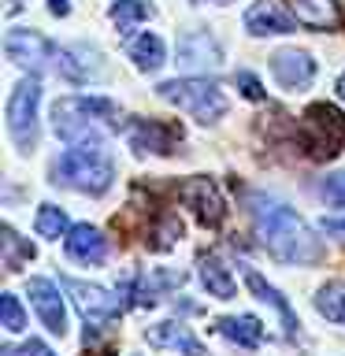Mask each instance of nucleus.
<instances>
[{
  "label": "nucleus",
  "instance_id": "obj_1",
  "mask_svg": "<svg viewBox=\"0 0 345 356\" xmlns=\"http://www.w3.org/2000/svg\"><path fill=\"white\" fill-rule=\"evenodd\" d=\"M249 211H252L256 238H260L267 245V252H275L282 264H316L323 256L319 238L308 230V222L289 204L256 193V197H249Z\"/></svg>",
  "mask_w": 345,
  "mask_h": 356
},
{
  "label": "nucleus",
  "instance_id": "obj_2",
  "mask_svg": "<svg viewBox=\"0 0 345 356\" xmlns=\"http://www.w3.org/2000/svg\"><path fill=\"white\" fill-rule=\"evenodd\" d=\"M111 178H115V163H111V156L100 149V141L71 145V149L52 163V182L56 186L78 189V193H89V197L108 193Z\"/></svg>",
  "mask_w": 345,
  "mask_h": 356
},
{
  "label": "nucleus",
  "instance_id": "obj_3",
  "mask_svg": "<svg viewBox=\"0 0 345 356\" xmlns=\"http://www.w3.org/2000/svg\"><path fill=\"white\" fill-rule=\"evenodd\" d=\"M115 115H119V108L104 97H63L52 104V127L71 145H86L89 138L97 141L93 127L100 119H115Z\"/></svg>",
  "mask_w": 345,
  "mask_h": 356
},
{
  "label": "nucleus",
  "instance_id": "obj_4",
  "mask_svg": "<svg viewBox=\"0 0 345 356\" xmlns=\"http://www.w3.org/2000/svg\"><path fill=\"white\" fill-rule=\"evenodd\" d=\"M160 100L167 104L189 111L197 122H216L219 115H227V97H223V89L216 82H208V78H175V82H163L160 89Z\"/></svg>",
  "mask_w": 345,
  "mask_h": 356
},
{
  "label": "nucleus",
  "instance_id": "obj_5",
  "mask_svg": "<svg viewBox=\"0 0 345 356\" xmlns=\"http://www.w3.org/2000/svg\"><path fill=\"white\" fill-rule=\"evenodd\" d=\"M38 104H41L38 78H22L8 97V134L22 152L38 149Z\"/></svg>",
  "mask_w": 345,
  "mask_h": 356
},
{
  "label": "nucleus",
  "instance_id": "obj_6",
  "mask_svg": "<svg viewBox=\"0 0 345 356\" xmlns=\"http://www.w3.org/2000/svg\"><path fill=\"white\" fill-rule=\"evenodd\" d=\"M305 145L316 160H330L345 145V115L330 104H312L305 111Z\"/></svg>",
  "mask_w": 345,
  "mask_h": 356
},
{
  "label": "nucleus",
  "instance_id": "obj_7",
  "mask_svg": "<svg viewBox=\"0 0 345 356\" xmlns=\"http://www.w3.org/2000/svg\"><path fill=\"white\" fill-rule=\"evenodd\" d=\"M63 289L71 293L78 316L86 319V330H104L108 323H115L122 316V297L108 293L104 286H89L78 278H63Z\"/></svg>",
  "mask_w": 345,
  "mask_h": 356
},
{
  "label": "nucleus",
  "instance_id": "obj_8",
  "mask_svg": "<svg viewBox=\"0 0 345 356\" xmlns=\"http://www.w3.org/2000/svg\"><path fill=\"white\" fill-rule=\"evenodd\" d=\"M4 52H8V60L11 63H19V67H30V71H45L49 63H56V44L45 38V33L38 30H8V38H4Z\"/></svg>",
  "mask_w": 345,
  "mask_h": 356
},
{
  "label": "nucleus",
  "instance_id": "obj_9",
  "mask_svg": "<svg viewBox=\"0 0 345 356\" xmlns=\"http://www.w3.org/2000/svg\"><path fill=\"white\" fill-rule=\"evenodd\" d=\"M127 138L138 152H175V145L182 141V127H171V122L160 119H130L127 122Z\"/></svg>",
  "mask_w": 345,
  "mask_h": 356
},
{
  "label": "nucleus",
  "instance_id": "obj_10",
  "mask_svg": "<svg viewBox=\"0 0 345 356\" xmlns=\"http://www.w3.org/2000/svg\"><path fill=\"white\" fill-rule=\"evenodd\" d=\"M178 197H182L186 204L197 211V219L211 230L223 222V216H227V204H223V197H219V189L211 178H189V182L178 189Z\"/></svg>",
  "mask_w": 345,
  "mask_h": 356
},
{
  "label": "nucleus",
  "instance_id": "obj_11",
  "mask_svg": "<svg viewBox=\"0 0 345 356\" xmlns=\"http://www.w3.org/2000/svg\"><path fill=\"white\" fill-rule=\"evenodd\" d=\"M271 74L282 89H308L312 78H316V60L308 52H297V49H278L271 56Z\"/></svg>",
  "mask_w": 345,
  "mask_h": 356
},
{
  "label": "nucleus",
  "instance_id": "obj_12",
  "mask_svg": "<svg viewBox=\"0 0 345 356\" xmlns=\"http://www.w3.org/2000/svg\"><path fill=\"white\" fill-rule=\"evenodd\" d=\"M178 63L186 67V71H216L223 63V52L211 33L204 30H189L182 33V41H178Z\"/></svg>",
  "mask_w": 345,
  "mask_h": 356
},
{
  "label": "nucleus",
  "instance_id": "obj_13",
  "mask_svg": "<svg viewBox=\"0 0 345 356\" xmlns=\"http://www.w3.org/2000/svg\"><path fill=\"white\" fill-rule=\"evenodd\" d=\"M26 293H30V305L38 308L41 323L49 327L52 334H67V308H63V297L60 289H56L52 282H45V278H30L26 282Z\"/></svg>",
  "mask_w": 345,
  "mask_h": 356
},
{
  "label": "nucleus",
  "instance_id": "obj_14",
  "mask_svg": "<svg viewBox=\"0 0 345 356\" xmlns=\"http://www.w3.org/2000/svg\"><path fill=\"white\" fill-rule=\"evenodd\" d=\"M67 256L78 264H86V267H97V264H104V256H108V241H104V234H100L97 227H89V222H78V227H71V234H67Z\"/></svg>",
  "mask_w": 345,
  "mask_h": 356
},
{
  "label": "nucleus",
  "instance_id": "obj_15",
  "mask_svg": "<svg viewBox=\"0 0 345 356\" xmlns=\"http://www.w3.org/2000/svg\"><path fill=\"white\" fill-rule=\"evenodd\" d=\"M294 11L297 26L308 30H338L342 26V8L338 0H286Z\"/></svg>",
  "mask_w": 345,
  "mask_h": 356
},
{
  "label": "nucleus",
  "instance_id": "obj_16",
  "mask_svg": "<svg viewBox=\"0 0 345 356\" xmlns=\"http://www.w3.org/2000/svg\"><path fill=\"white\" fill-rule=\"evenodd\" d=\"M145 341L156 345V349H178L182 356H208V349L182 327V323H156V327L145 330Z\"/></svg>",
  "mask_w": 345,
  "mask_h": 356
},
{
  "label": "nucleus",
  "instance_id": "obj_17",
  "mask_svg": "<svg viewBox=\"0 0 345 356\" xmlns=\"http://www.w3.org/2000/svg\"><path fill=\"white\" fill-rule=\"evenodd\" d=\"M241 278H245V286L256 293V300H264V305H271L278 316H282V327H286V338H297V330H300V323L294 316V308L286 305V297L278 293V289L271 282H264V275L260 271H252V267H241Z\"/></svg>",
  "mask_w": 345,
  "mask_h": 356
},
{
  "label": "nucleus",
  "instance_id": "obj_18",
  "mask_svg": "<svg viewBox=\"0 0 345 356\" xmlns=\"http://www.w3.org/2000/svg\"><path fill=\"white\" fill-rule=\"evenodd\" d=\"M245 30L256 33V38H264V33H294V19H286L282 11H278L275 0H256V4L245 11Z\"/></svg>",
  "mask_w": 345,
  "mask_h": 356
},
{
  "label": "nucleus",
  "instance_id": "obj_19",
  "mask_svg": "<svg viewBox=\"0 0 345 356\" xmlns=\"http://www.w3.org/2000/svg\"><path fill=\"white\" fill-rule=\"evenodd\" d=\"M216 330L227 341L238 345V349H256V345L264 341V323L256 316H227V319L216 323Z\"/></svg>",
  "mask_w": 345,
  "mask_h": 356
},
{
  "label": "nucleus",
  "instance_id": "obj_20",
  "mask_svg": "<svg viewBox=\"0 0 345 356\" xmlns=\"http://www.w3.org/2000/svg\"><path fill=\"white\" fill-rule=\"evenodd\" d=\"M89 60H97L89 49H60L56 52V71L63 78H71V82H89V74L100 71V67L89 63Z\"/></svg>",
  "mask_w": 345,
  "mask_h": 356
},
{
  "label": "nucleus",
  "instance_id": "obj_21",
  "mask_svg": "<svg viewBox=\"0 0 345 356\" xmlns=\"http://www.w3.org/2000/svg\"><path fill=\"white\" fill-rule=\"evenodd\" d=\"M200 282H204V289L219 300H230L238 293V286H234V278H230L227 267H223L219 256H204V260H200Z\"/></svg>",
  "mask_w": 345,
  "mask_h": 356
},
{
  "label": "nucleus",
  "instance_id": "obj_22",
  "mask_svg": "<svg viewBox=\"0 0 345 356\" xmlns=\"http://www.w3.org/2000/svg\"><path fill=\"white\" fill-rule=\"evenodd\" d=\"M130 60L138 71H160L163 67V41L156 38V33H141V38L130 44Z\"/></svg>",
  "mask_w": 345,
  "mask_h": 356
},
{
  "label": "nucleus",
  "instance_id": "obj_23",
  "mask_svg": "<svg viewBox=\"0 0 345 356\" xmlns=\"http://www.w3.org/2000/svg\"><path fill=\"white\" fill-rule=\"evenodd\" d=\"M316 312L327 316L330 323H342L345 327V286L342 282H327L316 293Z\"/></svg>",
  "mask_w": 345,
  "mask_h": 356
},
{
  "label": "nucleus",
  "instance_id": "obj_24",
  "mask_svg": "<svg viewBox=\"0 0 345 356\" xmlns=\"http://www.w3.org/2000/svg\"><path fill=\"white\" fill-rule=\"evenodd\" d=\"M108 15L119 26V33H130L134 22H145V19L152 15V4H145V0H115Z\"/></svg>",
  "mask_w": 345,
  "mask_h": 356
},
{
  "label": "nucleus",
  "instance_id": "obj_25",
  "mask_svg": "<svg viewBox=\"0 0 345 356\" xmlns=\"http://www.w3.org/2000/svg\"><path fill=\"white\" fill-rule=\"evenodd\" d=\"M33 227H38L41 238H63V234H71V227H67V211L56 208V204H41Z\"/></svg>",
  "mask_w": 345,
  "mask_h": 356
},
{
  "label": "nucleus",
  "instance_id": "obj_26",
  "mask_svg": "<svg viewBox=\"0 0 345 356\" xmlns=\"http://www.w3.org/2000/svg\"><path fill=\"white\" fill-rule=\"evenodd\" d=\"M0 245H4V267H8V271H19L22 260H33V245L22 241L11 227L0 230Z\"/></svg>",
  "mask_w": 345,
  "mask_h": 356
},
{
  "label": "nucleus",
  "instance_id": "obj_27",
  "mask_svg": "<svg viewBox=\"0 0 345 356\" xmlns=\"http://www.w3.org/2000/svg\"><path fill=\"white\" fill-rule=\"evenodd\" d=\"M0 327L8 334H22L26 330V312H22L15 293H0Z\"/></svg>",
  "mask_w": 345,
  "mask_h": 356
},
{
  "label": "nucleus",
  "instance_id": "obj_28",
  "mask_svg": "<svg viewBox=\"0 0 345 356\" xmlns=\"http://www.w3.org/2000/svg\"><path fill=\"white\" fill-rule=\"evenodd\" d=\"M319 193H323V200H327V204H334V208H345V171H338V175H327V182L319 186Z\"/></svg>",
  "mask_w": 345,
  "mask_h": 356
},
{
  "label": "nucleus",
  "instance_id": "obj_29",
  "mask_svg": "<svg viewBox=\"0 0 345 356\" xmlns=\"http://www.w3.org/2000/svg\"><path fill=\"white\" fill-rule=\"evenodd\" d=\"M238 86H241V93L249 97V100H264V86L256 82V74H249V71H241V74H238Z\"/></svg>",
  "mask_w": 345,
  "mask_h": 356
},
{
  "label": "nucleus",
  "instance_id": "obj_30",
  "mask_svg": "<svg viewBox=\"0 0 345 356\" xmlns=\"http://www.w3.org/2000/svg\"><path fill=\"white\" fill-rule=\"evenodd\" d=\"M22 353H26V356H56V353L49 349V345H45V341H38V338H30V341H26V349H22Z\"/></svg>",
  "mask_w": 345,
  "mask_h": 356
},
{
  "label": "nucleus",
  "instance_id": "obj_31",
  "mask_svg": "<svg viewBox=\"0 0 345 356\" xmlns=\"http://www.w3.org/2000/svg\"><path fill=\"white\" fill-rule=\"evenodd\" d=\"M49 11H52V15H71V0H49Z\"/></svg>",
  "mask_w": 345,
  "mask_h": 356
},
{
  "label": "nucleus",
  "instance_id": "obj_32",
  "mask_svg": "<svg viewBox=\"0 0 345 356\" xmlns=\"http://www.w3.org/2000/svg\"><path fill=\"white\" fill-rule=\"evenodd\" d=\"M338 97H342V100H345V74H342V78H338Z\"/></svg>",
  "mask_w": 345,
  "mask_h": 356
},
{
  "label": "nucleus",
  "instance_id": "obj_33",
  "mask_svg": "<svg viewBox=\"0 0 345 356\" xmlns=\"http://www.w3.org/2000/svg\"><path fill=\"white\" fill-rule=\"evenodd\" d=\"M211 4H227V0H211Z\"/></svg>",
  "mask_w": 345,
  "mask_h": 356
}]
</instances>
